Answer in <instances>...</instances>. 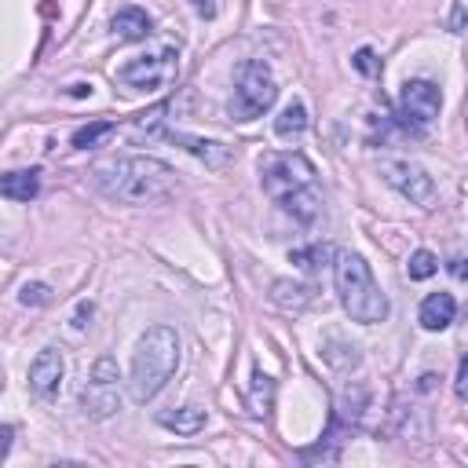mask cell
I'll list each match as a JSON object with an SVG mask.
<instances>
[{
    "label": "cell",
    "mask_w": 468,
    "mask_h": 468,
    "mask_svg": "<svg viewBox=\"0 0 468 468\" xmlns=\"http://www.w3.org/2000/svg\"><path fill=\"white\" fill-rule=\"evenodd\" d=\"M91 186L106 201H117V205H154V201H165L179 186V179L172 165L132 154V157H113V161L95 165Z\"/></svg>",
    "instance_id": "cell-1"
},
{
    "label": "cell",
    "mask_w": 468,
    "mask_h": 468,
    "mask_svg": "<svg viewBox=\"0 0 468 468\" xmlns=\"http://www.w3.org/2000/svg\"><path fill=\"white\" fill-rule=\"evenodd\" d=\"M260 183H263V194L274 205H282L289 216H296L300 223H311L318 216L314 165L303 154H296V150L267 154L260 161Z\"/></svg>",
    "instance_id": "cell-2"
},
{
    "label": "cell",
    "mask_w": 468,
    "mask_h": 468,
    "mask_svg": "<svg viewBox=\"0 0 468 468\" xmlns=\"http://www.w3.org/2000/svg\"><path fill=\"white\" fill-rule=\"evenodd\" d=\"M179 366V336L172 325H150L132 355V373H128V399L146 406L150 399L161 395V388L172 380Z\"/></svg>",
    "instance_id": "cell-3"
},
{
    "label": "cell",
    "mask_w": 468,
    "mask_h": 468,
    "mask_svg": "<svg viewBox=\"0 0 468 468\" xmlns=\"http://www.w3.org/2000/svg\"><path fill=\"white\" fill-rule=\"evenodd\" d=\"M333 278H336V292H340V307L347 311L351 322L358 325H377L391 314V303L384 296V289L377 285L369 263L358 252H336L333 260Z\"/></svg>",
    "instance_id": "cell-4"
},
{
    "label": "cell",
    "mask_w": 468,
    "mask_h": 468,
    "mask_svg": "<svg viewBox=\"0 0 468 468\" xmlns=\"http://www.w3.org/2000/svg\"><path fill=\"white\" fill-rule=\"evenodd\" d=\"M278 99V80L271 73L267 62L260 58H249L241 62L238 69V84H234V95H230V121H256L260 113H267Z\"/></svg>",
    "instance_id": "cell-5"
},
{
    "label": "cell",
    "mask_w": 468,
    "mask_h": 468,
    "mask_svg": "<svg viewBox=\"0 0 468 468\" xmlns=\"http://www.w3.org/2000/svg\"><path fill=\"white\" fill-rule=\"evenodd\" d=\"M113 77L128 91H165L179 77V51L176 48H154L146 55L128 58Z\"/></svg>",
    "instance_id": "cell-6"
},
{
    "label": "cell",
    "mask_w": 468,
    "mask_h": 468,
    "mask_svg": "<svg viewBox=\"0 0 468 468\" xmlns=\"http://www.w3.org/2000/svg\"><path fill=\"white\" fill-rule=\"evenodd\" d=\"M380 176H384L402 197H410V205L431 208V201H435V179H431L417 161H406V157H384V161H380Z\"/></svg>",
    "instance_id": "cell-7"
},
{
    "label": "cell",
    "mask_w": 468,
    "mask_h": 468,
    "mask_svg": "<svg viewBox=\"0 0 468 468\" xmlns=\"http://www.w3.org/2000/svg\"><path fill=\"white\" fill-rule=\"evenodd\" d=\"M439 110H442L439 84H431L424 77H413V80L402 84V91H399V117L406 124H431L439 117Z\"/></svg>",
    "instance_id": "cell-8"
},
{
    "label": "cell",
    "mask_w": 468,
    "mask_h": 468,
    "mask_svg": "<svg viewBox=\"0 0 468 468\" xmlns=\"http://www.w3.org/2000/svg\"><path fill=\"white\" fill-rule=\"evenodd\" d=\"M62 377H66V358L58 347H44L33 362H29V391L40 399V402H51L62 388Z\"/></svg>",
    "instance_id": "cell-9"
},
{
    "label": "cell",
    "mask_w": 468,
    "mask_h": 468,
    "mask_svg": "<svg viewBox=\"0 0 468 468\" xmlns=\"http://www.w3.org/2000/svg\"><path fill=\"white\" fill-rule=\"evenodd\" d=\"M176 146H183V150H190L194 157H201L208 168H223V165H230L234 161V146H227V143H216V139H197V135H186V132H165Z\"/></svg>",
    "instance_id": "cell-10"
},
{
    "label": "cell",
    "mask_w": 468,
    "mask_h": 468,
    "mask_svg": "<svg viewBox=\"0 0 468 468\" xmlns=\"http://www.w3.org/2000/svg\"><path fill=\"white\" fill-rule=\"evenodd\" d=\"M80 406L88 417L102 420V417H113L121 410V391L117 384H106V380H88V388L80 391Z\"/></svg>",
    "instance_id": "cell-11"
},
{
    "label": "cell",
    "mask_w": 468,
    "mask_h": 468,
    "mask_svg": "<svg viewBox=\"0 0 468 468\" xmlns=\"http://www.w3.org/2000/svg\"><path fill=\"white\" fill-rule=\"evenodd\" d=\"M453 314H457V300H453L450 292H431V296H424V303H420V325H424L428 333L446 329V325L453 322Z\"/></svg>",
    "instance_id": "cell-12"
},
{
    "label": "cell",
    "mask_w": 468,
    "mask_h": 468,
    "mask_svg": "<svg viewBox=\"0 0 468 468\" xmlns=\"http://www.w3.org/2000/svg\"><path fill=\"white\" fill-rule=\"evenodd\" d=\"M110 26H113L117 40H146L154 33V22H150V15L143 7H121Z\"/></svg>",
    "instance_id": "cell-13"
},
{
    "label": "cell",
    "mask_w": 468,
    "mask_h": 468,
    "mask_svg": "<svg viewBox=\"0 0 468 468\" xmlns=\"http://www.w3.org/2000/svg\"><path fill=\"white\" fill-rule=\"evenodd\" d=\"M0 194L7 201H33L40 194V168H18L0 179Z\"/></svg>",
    "instance_id": "cell-14"
},
{
    "label": "cell",
    "mask_w": 468,
    "mask_h": 468,
    "mask_svg": "<svg viewBox=\"0 0 468 468\" xmlns=\"http://www.w3.org/2000/svg\"><path fill=\"white\" fill-rule=\"evenodd\" d=\"M205 410H197V406H179V410H165V413H157V424L161 428H168V431H176V435H197L201 428H205Z\"/></svg>",
    "instance_id": "cell-15"
},
{
    "label": "cell",
    "mask_w": 468,
    "mask_h": 468,
    "mask_svg": "<svg viewBox=\"0 0 468 468\" xmlns=\"http://www.w3.org/2000/svg\"><path fill=\"white\" fill-rule=\"evenodd\" d=\"M303 128H307V106H303L300 99L285 102L282 113L274 117V135H278V139H296Z\"/></svg>",
    "instance_id": "cell-16"
},
{
    "label": "cell",
    "mask_w": 468,
    "mask_h": 468,
    "mask_svg": "<svg viewBox=\"0 0 468 468\" xmlns=\"http://www.w3.org/2000/svg\"><path fill=\"white\" fill-rule=\"evenodd\" d=\"M271 300H274L278 307H285V311H303L314 296H311L307 285H296V282H289V278H278V282L271 285Z\"/></svg>",
    "instance_id": "cell-17"
},
{
    "label": "cell",
    "mask_w": 468,
    "mask_h": 468,
    "mask_svg": "<svg viewBox=\"0 0 468 468\" xmlns=\"http://www.w3.org/2000/svg\"><path fill=\"white\" fill-rule=\"evenodd\" d=\"M329 260H336V249H333V245H322V241H314V245H307V249H296V252H292V263H296L300 271H307V274H314V271L329 267Z\"/></svg>",
    "instance_id": "cell-18"
},
{
    "label": "cell",
    "mask_w": 468,
    "mask_h": 468,
    "mask_svg": "<svg viewBox=\"0 0 468 468\" xmlns=\"http://www.w3.org/2000/svg\"><path fill=\"white\" fill-rule=\"evenodd\" d=\"M271 399H274V380L267 373H256L252 388H249V413L252 417H267L271 413Z\"/></svg>",
    "instance_id": "cell-19"
},
{
    "label": "cell",
    "mask_w": 468,
    "mask_h": 468,
    "mask_svg": "<svg viewBox=\"0 0 468 468\" xmlns=\"http://www.w3.org/2000/svg\"><path fill=\"white\" fill-rule=\"evenodd\" d=\"M435 271H439V256L428 252V249H417V252L410 256V263H406V274H410L413 282H424V278H431Z\"/></svg>",
    "instance_id": "cell-20"
},
{
    "label": "cell",
    "mask_w": 468,
    "mask_h": 468,
    "mask_svg": "<svg viewBox=\"0 0 468 468\" xmlns=\"http://www.w3.org/2000/svg\"><path fill=\"white\" fill-rule=\"evenodd\" d=\"M110 132H113V121H91V124H84V128L73 132V146H77V150H88V146H95L99 139H106Z\"/></svg>",
    "instance_id": "cell-21"
},
{
    "label": "cell",
    "mask_w": 468,
    "mask_h": 468,
    "mask_svg": "<svg viewBox=\"0 0 468 468\" xmlns=\"http://www.w3.org/2000/svg\"><path fill=\"white\" fill-rule=\"evenodd\" d=\"M18 300H22L26 307H44V303L51 300V289H48L44 282H26L22 292H18Z\"/></svg>",
    "instance_id": "cell-22"
},
{
    "label": "cell",
    "mask_w": 468,
    "mask_h": 468,
    "mask_svg": "<svg viewBox=\"0 0 468 468\" xmlns=\"http://www.w3.org/2000/svg\"><path fill=\"white\" fill-rule=\"evenodd\" d=\"M91 380H106V384H117V380H121V377H117V362H113L110 355L95 358V366H91Z\"/></svg>",
    "instance_id": "cell-23"
},
{
    "label": "cell",
    "mask_w": 468,
    "mask_h": 468,
    "mask_svg": "<svg viewBox=\"0 0 468 468\" xmlns=\"http://www.w3.org/2000/svg\"><path fill=\"white\" fill-rule=\"evenodd\" d=\"M351 62H355V69H358V73H369V77H373V73L380 69V66H377V55H373L369 48H358Z\"/></svg>",
    "instance_id": "cell-24"
},
{
    "label": "cell",
    "mask_w": 468,
    "mask_h": 468,
    "mask_svg": "<svg viewBox=\"0 0 468 468\" xmlns=\"http://www.w3.org/2000/svg\"><path fill=\"white\" fill-rule=\"evenodd\" d=\"M453 391H457V399H468V355H464V358H461V366H457Z\"/></svg>",
    "instance_id": "cell-25"
},
{
    "label": "cell",
    "mask_w": 468,
    "mask_h": 468,
    "mask_svg": "<svg viewBox=\"0 0 468 468\" xmlns=\"http://www.w3.org/2000/svg\"><path fill=\"white\" fill-rule=\"evenodd\" d=\"M91 311H95V307H91L88 300H80V303H77V314H73V329H84L88 318H91Z\"/></svg>",
    "instance_id": "cell-26"
},
{
    "label": "cell",
    "mask_w": 468,
    "mask_h": 468,
    "mask_svg": "<svg viewBox=\"0 0 468 468\" xmlns=\"http://www.w3.org/2000/svg\"><path fill=\"white\" fill-rule=\"evenodd\" d=\"M450 274H453L457 282H468V260H464V256H457V260H450Z\"/></svg>",
    "instance_id": "cell-27"
},
{
    "label": "cell",
    "mask_w": 468,
    "mask_h": 468,
    "mask_svg": "<svg viewBox=\"0 0 468 468\" xmlns=\"http://www.w3.org/2000/svg\"><path fill=\"white\" fill-rule=\"evenodd\" d=\"M190 7H194L201 18H212V15H216V4H212V0H190Z\"/></svg>",
    "instance_id": "cell-28"
},
{
    "label": "cell",
    "mask_w": 468,
    "mask_h": 468,
    "mask_svg": "<svg viewBox=\"0 0 468 468\" xmlns=\"http://www.w3.org/2000/svg\"><path fill=\"white\" fill-rule=\"evenodd\" d=\"M7 450H11V424L0 428V461L7 457Z\"/></svg>",
    "instance_id": "cell-29"
},
{
    "label": "cell",
    "mask_w": 468,
    "mask_h": 468,
    "mask_svg": "<svg viewBox=\"0 0 468 468\" xmlns=\"http://www.w3.org/2000/svg\"><path fill=\"white\" fill-rule=\"evenodd\" d=\"M461 26H464V11H461V7H453V29L461 33Z\"/></svg>",
    "instance_id": "cell-30"
},
{
    "label": "cell",
    "mask_w": 468,
    "mask_h": 468,
    "mask_svg": "<svg viewBox=\"0 0 468 468\" xmlns=\"http://www.w3.org/2000/svg\"><path fill=\"white\" fill-rule=\"evenodd\" d=\"M464 124H468V99H464Z\"/></svg>",
    "instance_id": "cell-31"
}]
</instances>
